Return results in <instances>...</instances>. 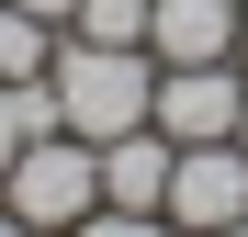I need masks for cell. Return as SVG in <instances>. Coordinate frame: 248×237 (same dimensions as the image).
Segmentation results:
<instances>
[{"mask_svg":"<svg viewBox=\"0 0 248 237\" xmlns=\"http://www.w3.org/2000/svg\"><path fill=\"white\" fill-rule=\"evenodd\" d=\"M46 91H57V125L102 147V136H136V125H147V102H158V57H147V46H79V34H57Z\"/></svg>","mask_w":248,"mask_h":237,"instance_id":"cell-1","label":"cell"},{"mask_svg":"<svg viewBox=\"0 0 248 237\" xmlns=\"http://www.w3.org/2000/svg\"><path fill=\"white\" fill-rule=\"evenodd\" d=\"M0 204H12L34 237H68L79 215L102 204V147H91V136H68V125H57V136H34L12 170H0Z\"/></svg>","mask_w":248,"mask_h":237,"instance_id":"cell-2","label":"cell"},{"mask_svg":"<svg viewBox=\"0 0 248 237\" xmlns=\"http://www.w3.org/2000/svg\"><path fill=\"white\" fill-rule=\"evenodd\" d=\"M237 102H248V68H237V57H215V68H158L147 125L170 136V147H215V136H237Z\"/></svg>","mask_w":248,"mask_h":237,"instance_id":"cell-3","label":"cell"},{"mask_svg":"<svg viewBox=\"0 0 248 237\" xmlns=\"http://www.w3.org/2000/svg\"><path fill=\"white\" fill-rule=\"evenodd\" d=\"M158 215H170L181 237H203V226H237V215H248V147H237V136H215V147H181V158H170V204H158Z\"/></svg>","mask_w":248,"mask_h":237,"instance_id":"cell-4","label":"cell"},{"mask_svg":"<svg viewBox=\"0 0 248 237\" xmlns=\"http://www.w3.org/2000/svg\"><path fill=\"white\" fill-rule=\"evenodd\" d=\"M237 12L248 0H147V57L158 68H215V57H237Z\"/></svg>","mask_w":248,"mask_h":237,"instance_id":"cell-5","label":"cell"},{"mask_svg":"<svg viewBox=\"0 0 248 237\" xmlns=\"http://www.w3.org/2000/svg\"><path fill=\"white\" fill-rule=\"evenodd\" d=\"M170 136L158 125H136V136H102V204H124V215H158L170 204Z\"/></svg>","mask_w":248,"mask_h":237,"instance_id":"cell-6","label":"cell"},{"mask_svg":"<svg viewBox=\"0 0 248 237\" xmlns=\"http://www.w3.org/2000/svg\"><path fill=\"white\" fill-rule=\"evenodd\" d=\"M46 57H57V23L23 12V0H0V79H46Z\"/></svg>","mask_w":248,"mask_h":237,"instance_id":"cell-7","label":"cell"},{"mask_svg":"<svg viewBox=\"0 0 248 237\" xmlns=\"http://www.w3.org/2000/svg\"><path fill=\"white\" fill-rule=\"evenodd\" d=\"M68 34L79 46H147V0H79Z\"/></svg>","mask_w":248,"mask_h":237,"instance_id":"cell-8","label":"cell"},{"mask_svg":"<svg viewBox=\"0 0 248 237\" xmlns=\"http://www.w3.org/2000/svg\"><path fill=\"white\" fill-rule=\"evenodd\" d=\"M68 237H181V226H170V215H124V204H91Z\"/></svg>","mask_w":248,"mask_h":237,"instance_id":"cell-9","label":"cell"},{"mask_svg":"<svg viewBox=\"0 0 248 237\" xmlns=\"http://www.w3.org/2000/svg\"><path fill=\"white\" fill-rule=\"evenodd\" d=\"M34 147V125H23V79H0V170Z\"/></svg>","mask_w":248,"mask_h":237,"instance_id":"cell-10","label":"cell"},{"mask_svg":"<svg viewBox=\"0 0 248 237\" xmlns=\"http://www.w3.org/2000/svg\"><path fill=\"white\" fill-rule=\"evenodd\" d=\"M23 12H46V23H57V34H68V12H79V0H23Z\"/></svg>","mask_w":248,"mask_h":237,"instance_id":"cell-11","label":"cell"},{"mask_svg":"<svg viewBox=\"0 0 248 237\" xmlns=\"http://www.w3.org/2000/svg\"><path fill=\"white\" fill-rule=\"evenodd\" d=\"M0 237H34V226H23V215H12V204H0Z\"/></svg>","mask_w":248,"mask_h":237,"instance_id":"cell-12","label":"cell"},{"mask_svg":"<svg viewBox=\"0 0 248 237\" xmlns=\"http://www.w3.org/2000/svg\"><path fill=\"white\" fill-rule=\"evenodd\" d=\"M237 68H248V12H237Z\"/></svg>","mask_w":248,"mask_h":237,"instance_id":"cell-13","label":"cell"},{"mask_svg":"<svg viewBox=\"0 0 248 237\" xmlns=\"http://www.w3.org/2000/svg\"><path fill=\"white\" fill-rule=\"evenodd\" d=\"M203 237H248V215H237V226H203Z\"/></svg>","mask_w":248,"mask_h":237,"instance_id":"cell-14","label":"cell"},{"mask_svg":"<svg viewBox=\"0 0 248 237\" xmlns=\"http://www.w3.org/2000/svg\"><path fill=\"white\" fill-rule=\"evenodd\" d=\"M237 147H248V102H237Z\"/></svg>","mask_w":248,"mask_h":237,"instance_id":"cell-15","label":"cell"}]
</instances>
